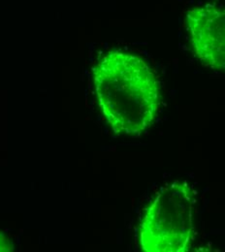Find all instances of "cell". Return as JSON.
I'll list each match as a JSON object with an SVG mask.
<instances>
[{
  "mask_svg": "<svg viewBox=\"0 0 225 252\" xmlns=\"http://www.w3.org/2000/svg\"><path fill=\"white\" fill-rule=\"evenodd\" d=\"M93 73L99 108L116 134L140 136L152 126L161 106V87L144 59L111 51Z\"/></svg>",
  "mask_w": 225,
  "mask_h": 252,
  "instance_id": "1",
  "label": "cell"
},
{
  "mask_svg": "<svg viewBox=\"0 0 225 252\" xmlns=\"http://www.w3.org/2000/svg\"><path fill=\"white\" fill-rule=\"evenodd\" d=\"M196 192L184 182H174L159 191L146 210L139 229L145 252H187L194 236Z\"/></svg>",
  "mask_w": 225,
  "mask_h": 252,
  "instance_id": "2",
  "label": "cell"
},
{
  "mask_svg": "<svg viewBox=\"0 0 225 252\" xmlns=\"http://www.w3.org/2000/svg\"><path fill=\"white\" fill-rule=\"evenodd\" d=\"M186 22L197 59L208 67L225 71V7H195L187 13Z\"/></svg>",
  "mask_w": 225,
  "mask_h": 252,
  "instance_id": "3",
  "label": "cell"
},
{
  "mask_svg": "<svg viewBox=\"0 0 225 252\" xmlns=\"http://www.w3.org/2000/svg\"><path fill=\"white\" fill-rule=\"evenodd\" d=\"M15 247L10 239L2 232H0V252H13Z\"/></svg>",
  "mask_w": 225,
  "mask_h": 252,
  "instance_id": "4",
  "label": "cell"
}]
</instances>
